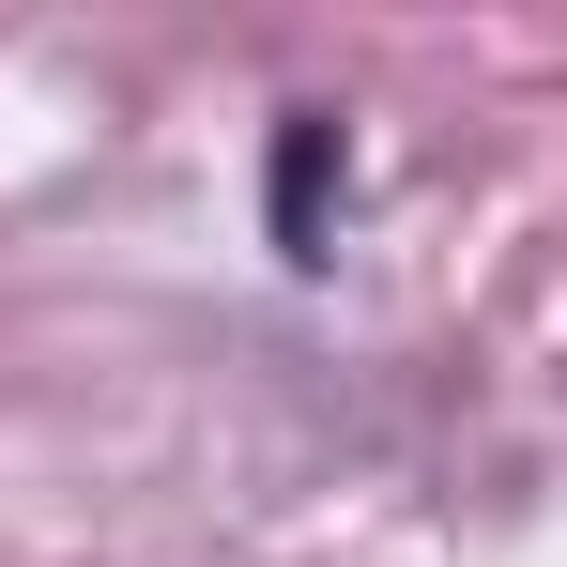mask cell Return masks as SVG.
I'll list each match as a JSON object with an SVG mask.
<instances>
[{"label": "cell", "instance_id": "1", "mask_svg": "<svg viewBox=\"0 0 567 567\" xmlns=\"http://www.w3.org/2000/svg\"><path fill=\"white\" fill-rule=\"evenodd\" d=\"M322 185H338V123L291 107L277 123V261H322Z\"/></svg>", "mask_w": 567, "mask_h": 567}]
</instances>
